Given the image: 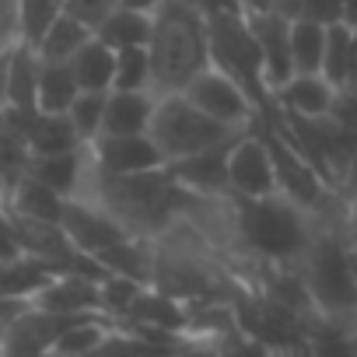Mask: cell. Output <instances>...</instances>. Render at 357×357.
Listing matches in <instances>:
<instances>
[{"mask_svg": "<svg viewBox=\"0 0 357 357\" xmlns=\"http://www.w3.org/2000/svg\"><path fill=\"white\" fill-rule=\"evenodd\" d=\"M77 197L109 211L130 235L158 238L178 221V214H186L193 207V200L200 193L175 183L165 165L147 168V172L116 175V172H102L95 161H88Z\"/></svg>", "mask_w": 357, "mask_h": 357, "instance_id": "cell-1", "label": "cell"}, {"mask_svg": "<svg viewBox=\"0 0 357 357\" xmlns=\"http://www.w3.org/2000/svg\"><path fill=\"white\" fill-rule=\"evenodd\" d=\"M231 200V228L238 252L252 263H298L312 242L315 221L305 207L287 200L284 193L270 197H228Z\"/></svg>", "mask_w": 357, "mask_h": 357, "instance_id": "cell-2", "label": "cell"}, {"mask_svg": "<svg viewBox=\"0 0 357 357\" xmlns=\"http://www.w3.org/2000/svg\"><path fill=\"white\" fill-rule=\"evenodd\" d=\"M151 70L154 84L151 91L172 95L186 91V84L211 67V32L207 18H200L183 0H168L165 8L154 11V32H151Z\"/></svg>", "mask_w": 357, "mask_h": 357, "instance_id": "cell-3", "label": "cell"}, {"mask_svg": "<svg viewBox=\"0 0 357 357\" xmlns=\"http://www.w3.org/2000/svg\"><path fill=\"white\" fill-rule=\"evenodd\" d=\"M211 32V63L221 67L228 77H235L249 98L256 102V109H273V91L266 84V70H263V50L249 29L245 15H225V18H211L207 22Z\"/></svg>", "mask_w": 357, "mask_h": 357, "instance_id": "cell-4", "label": "cell"}, {"mask_svg": "<svg viewBox=\"0 0 357 357\" xmlns=\"http://www.w3.org/2000/svg\"><path fill=\"white\" fill-rule=\"evenodd\" d=\"M147 133H151V140L158 144V151L165 154V165H168V161H178L193 151H204L211 144H221L238 130H231V126L218 123L214 116H207L204 109H197L183 91H172V95L158 98Z\"/></svg>", "mask_w": 357, "mask_h": 357, "instance_id": "cell-5", "label": "cell"}, {"mask_svg": "<svg viewBox=\"0 0 357 357\" xmlns=\"http://www.w3.org/2000/svg\"><path fill=\"white\" fill-rule=\"evenodd\" d=\"M273 109H277V105H273ZM273 109H263V112L256 116L252 130H256V133L266 140V147H270L273 172H277V193H284L287 200H294V204L305 207V211H315V207L333 193V186L319 175V168H315L312 161H305V158L294 151V144L277 130Z\"/></svg>", "mask_w": 357, "mask_h": 357, "instance_id": "cell-6", "label": "cell"}, {"mask_svg": "<svg viewBox=\"0 0 357 357\" xmlns=\"http://www.w3.org/2000/svg\"><path fill=\"white\" fill-rule=\"evenodd\" d=\"M197 109H204L207 116H214L218 123H225V126H231V130H249L252 123H256V116H259V109H256V102L249 98V91L235 81V77H228L221 67H207V70H200L190 84H186V91H183Z\"/></svg>", "mask_w": 357, "mask_h": 357, "instance_id": "cell-7", "label": "cell"}, {"mask_svg": "<svg viewBox=\"0 0 357 357\" xmlns=\"http://www.w3.org/2000/svg\"><path fill=\"white\" fill-rule=\"evenodd\" d=\"M228 197H270L277 193V172L266 140L249 126L228 158Z\"/></svg>", "mask_w": 357, "mask_h": 357, "instance_id": "cell-8", "label": "cell"}, {"mask_svg": "<svg viewBox=\"0 0 357 357\" xmlns=\"http://www.w3.org/2000/svg\"><path fill=\"white\" fill-rule=\"evenodd\" d=\"M245 130H238V133H231L228 140H221V144H211V147H204V151H193V154H186V158H178V161H168L165 168L172 172V178L175 183H183L186 190H193V193H200V197H228L231 190H228V158H231V147L238 144V137H242Z\"/></svg>", "mask_w": 357, "mask_h": 357, "instance_id": "cell-9", "label": "cell"}, {"mask_svg": "<svg viewBox=\"0 0 357 357\" xmlns=\"http://www.w3.org/2000/svg\"><path fill=\"white\" fill-rule=\"evenodd\" d=\"M81 315H56L39 305L22 312L4 333H0V350L4 357H50L56 336Z\"/></svg>", "mask_w": 357, "mask_h": 357, "instance_id": "cell-10", "label": "cell"}, {"mask_svg": "<svg viewBox=\"0 0 357 357\" xmlns=\"http://www.w3.org/2000/svg\"><path fill=\"white\" fill-rule=\"evenodd\" d=\"M60 225H63V231L70 235V242H74L81 252H88V256H98V252H105L109 245L130 238V231H126L109 211H102L98 204L81 200V197H70V200H67V211H63V221H60Z\"/></svg>", "mask_w": 357, "mask_h": 357, "instance_id": "cell-11", "label": "cell"}, {"mask_svg": "<svg viewBox=\"0 0 357 357\" xmlns=\"http://www.w3.org/2000/svg\"><path fill=\"white\" fill-rule=\"evenodd\" d=\"M88 151H91V161L102 172H116V175L147 172V168H161L165 165V154L158 151L151 133H126V137L102 133L95 144H88Z\"/></svg>", "mask_w": 357, "mask_h": 357, "instance_id": "cell-12", "label": "cell"}, {"mask_svg": "<svg viewBox=\"0 0 357 357\" xmlns=\"http://www.w3.org/2000/svg\"><path fill=\"white\" fill-rule=\"evenodd\" d=\"M245 18L263 50V70H266V84L273 91L294 77V53H291V22L294 18H280V15H245Z\"/></svg>", "mask_w": 357, "mask_h": 357, "instance_id": "cell-13", "label": "cell"}, {"mask_svg": "<svg viewBox=\"0 0 357 357\" xmlns=\"http://www.w3.org/2000/svg\"><path fill=\"white\" fill-rule=\"evenodd\" d=\"M32 305L56 315H102V280H91L81 273H56L36 294Z\"/></svg>", "mask_w": 357, "mask_h": 357, "instance_id": "cell-14", "label": "cell"}, {"mask_svg": "<svg viewBox=\"0 0 357 357\" xmlns=\"http://www.w3.org/2000/svg\"><path fill=\"white\" fill-rule=\"evenodd\" d=\"M116 326H140V329H168V333H186L190 326V312H186V301H178L158 287H144L130 308V315Z\"/></svg>", "mask_w": 357, "mask_h": 357, "instance_id": "cell-15", "label": "cell"}, {"mask_svg": "<svg viewBox=\"0 0 357 357\" xmlns=\"http://www.w3.org/2000/svg\"><path fill=\"white\" fill-rule=\"evenodd\" d=\"M67 200L63 193H56L53 186L39 183L36 175H22L18 183L8 186L4 193V207L15 211V214H25V218H39V221H63V211H67Z\"/></svg>", "mask_w": 357, "mask_h": 357, "instance_id": "cell-16", "label": "cell"}, {"mask_svg": "<svg viewBox=\"0 0 357 357\" xmlns=\"http://www.w3.org/2000/svg\"><path fill=\"white\" fill-rule=\"evenodd\" d=\"M336 88L322 74H294L287 84L273 88V102L284 112L294 116H326L333 109Z\"/></svg>", "mask_w": 357, "mask_h": 357, "instance_id": "cell-17", "label": "cell"}, {"mask_svg": "<svg viewBox=\"0 0 357 357\" xmlns=\"http://www.w3.org/2000/svg\"><path fill=\"white\" fill-rule=\"evenodd\" d=\"M154 105H158L154 91H109L102 133H112V137L147 133L154 119Z\"/></svg>", "mask_w": 357, "mask_h": 357, "instance_id": "cell-18", "label": "cell"}, {"mask_svg": "<svg viewBox=\"0 0 357 357\" xmlns=\"http://www.w3.org/2000/svg\"><path fill=\"white\" fill-rule=\"evenodd\" d=\"M91 151H67V154H32L29 161V175H36L39 183L53 186L63 197H77L81 183H84V172H88Z\"/></svg>", "mask_w": 357, "mask_h": 357, "instance_id": "cell-19", "label": "cell"}, {"mask_svg": "<svg viewBox=\"0 0 357 357\" xmlns=\"http://www.w3.org/2000/svg\"><path fill=\"white\" fill-rule=\"evenodd\" d=\"M70 70H74L81 91H112V77H116V50L105 46L98 36H91V39L70 56Z\"/></svg>", "mask_w": 357, "mask_h": 357, "instance_id": "cell-20", "label": "cell"}, {"mask_svg": "<svg viewBox=\"0 0 357 357\" xmlns=\"http://www.w3.org/2000/svg\"><path fill=\"white\" fill-rule=\"evenodd\" d=\"M53 277H56V266H53V263L22 252V256L11 259V263H0V294L36 301V294H39Z\"/></svg>", "mask_w": 357, "mask_h": 357, "instance_id": "cell-21", "label": "cell"}, {"mask_svg": "<svg viewBox=\"0 0 357 357\" xmlns=\"http://www.w3.org/2000/svg\"><path fill=\"white\" fill-rule=\"evenodd\" d=\"M39 70L43 56L36 46L18 43L11 50V77H8V105L18 109H39Z\"/></svg>", "mask_w": 357, "mask_h": 357, "instance_id": "cell-22", "label": "cell"}, {"mask_svg": "<svg viewBox=\"0 0 357 357\" xmlns=\"http://www.w3.org/2000/svg\"><path fill=\"white\" fill-rule=\"evenodd\" d=\"M29 144H32V154H67V151L84 147L67 112H43V109L36 112V123L29 130Z\"/></svg>", "mask_w": 357, "mask_h": 357, "instance_id": "cell-23", "label": "cell"}, {"mask_svg": "<svg viewBox=\"0 0 357 357\" xmlns=\"http://www.w3.org/2000/svg\"><path fill=\"white\" fill-rule=\"evenodd\" d=\"M77 95H81V84H77L70 63L43 60V70H39V109L43 112H67Z\"/></svg>", "mask_w": 357, "mask_h": 357, "instance_id": "cell-24", "label": "cell"}, {"mask_svg": "<svg viewBox=\"0 0 357 357\" xmlns=\"http://www.w3.org/2000/svg\"><path fill=\"white\" fill-rule=\"evenodd\" d=\"M357 70V50H354V29L347 22L326 29V56H322V77L333 88H343L350 74Z\"/></svg>", "mask_w": 357, "mask_h": 357, "instance_id": "cell-25", "label": "cell"}, {"mask_svg": "<svg viewBox=\"0 0 357 357\" xmlns=\"http://www.w3.org/2000/svg\"><path fill=\"white\" fill-rule=\"evenodd\" d=\"M154 32V15L133 11V8H119L105 25H98V39L112 50H130V46H147Z\"/></svg>", "mask_w": 357, "mask_h": 357, "instance_id": "cell-26", "label": "cell"}, {"mask_svg": "<svg viewBox=\"0 0 357 357\" xmlns=\"http://www.w3.org/2000/svg\"><path fill=\"white\" fill-rule=\"evenodd\" d=\"M95 32L88 29V25H81L77 18H70L67 11L53 22V29L43 36V43L36 46L39 50V56L43 60H60V63H70V56L91 39Z\"/></svg>", "mask_w": 357, "mask_h": 357, "instance_id": "cell-27", "label": "cell"}, {"mask_svg": "<svg viewBox=\"0 0 357 357\" xmlns=\"http://www.w3.org/2000/svg\"><path fill=\"white\" fill-rule=\"evenodd\" d=\"M291 53H294V74H322L326 56V29L305 18L291 22Z\"/></svg>", "mask_w": 357, "mask_h": 357, "instance_id": "cell-28", "label": "cell"}, {"mask_svg": "<svg viewBox=\"0 0 357 357\" xmlns=\"http://www.w3.org/2000/svg\"><path fill=\"white\" fill-rule=\"evenodd\" d=\"M308 354L312 357H357L354 333L326 315H315L308 326Z\"/></svg>", "mask_w": 357, "mask_h": 357, "instance_id": "cell-29", "label": "cell"}, {"mask_svg": "<svg viewBox=\"0 0 357 357\" xmlns=\"http://www.w3.org/2000/svg\"><path fill=\"white\" fill-rule=\"evenodd\" d=\"M151 84H154L151 50H147V46L116 50V77H112V91H151Z\"/></svg>", "mask_w": 357, "mask_h": 357, "instance_id": "cell-30", "label": "cell"}, {"mask_svg": "<svg viewBox=\"0 0 357 357\" xmlns=\"http://www.w3.org/2000/svg\"><path fill=\"white\" fill-rule=\"evenodd\" d=\"M105 105H109V91H81L74 98V105L67 109L74 130L81 133L84 147L95 144L102 137V123H105Z\"/></svg>", "mask_w": 357, "mask_h": 357, "instance_id": "cell-31", "label": "cell"}, {"mask_svg": "<svg viewBox=\"0 0 357 357\" xmlns=\"http://www.w3.org/2000/svg\"><path fill=\"white\" fill-rule=\"evenodd\" d=\"M63 15V0H18V18H22V43L39 46L43 36L53 29V22Z\"/></svg>", "mask_w": 357, "mask_h": 357, "instance_id": "cell-32", "label": "cell"}, {"mask_svg": "<svg viewBox=\"0 0 357 357\" xmlns=\"http://www.w3.org/2000/svg\"><path fill=\"white\" fill-rule=\"evenodd\" d=\"M144 287H147V284H140V280H133V277L109 273V277L102 280V315L112 319V322H123Z\"/></svg>", "mask_w": 357, "mask_h": 357, "instance_id": "cell-33", "label": "cell"}, {"mask_svg": "<svg viewBox=\"0 0 357 357\" xmlns=\"http://www.w3.org/2000/svg\"><path fill=\"white\" fill-rule=\"evenodd\" d=\"M214 343H218V354H221V357H277L263 340L249 336L242 326H235V329L221 333Z\"/></svg>", "mask_w": 357, "mask_h": 357, "instance_id": "cell-34", "label": "cell"}, {"mask_svg": "<svg viewBox=\"0 0 357 357\" xmlns=\"http://www.w3.org/2000/svg\"><path fill=\"white\" fill-rule=\"evenodd\" d=\"M119 8H123V0H63V11L77 18L81 25H88L91 32H98V25H105Z\"/></svg>", "mask_w": 357, "mask_h": 357, "instance_id": "cell-35", "label": "cell"}, {"mask_svg": "<svg viewBox=\"0 0 357 357\" xmlns=\"http://www.w3.org/2000/svg\"><path fill=\"white\" fill-rule=\"evenodd\" d=\"M298 18L329 29V25H340L343 22V4H340V0H301Z\"/></svg>", "mask_w": 357, "mask_h": 357, "instance_id": "cell-36", "label": "cell"}, {"mask_svg": "<svg viewBox=\"0 0 357 357\" xmlns=\"http://www.w3.org/2000/svg\"><path fill=\"white\" fill-rule=\"evenodd\" d=\"M18 43H22L18 0H0V53H11Z\"/></svg>", "mask_w": 357, "mask_h": 357, "instance_id": "cell-37", "label": "cell"}, {"mask_svg": "<svg viewBox=\"0 0 357 357\" xmlns=\"http://www.w3.org/2000/svg\"><path fill=\"white\" fill-rule=\"evenodd\" d=\"M22 256V242L15 231V218L8 207H0V263H11Z\"/></svg>", "mask_w": 357, "mask_h": 357, "instance_id": "cell-38", "label": "cell"}, {"mask_svg": "<svg viewBox=\"0 0 357 357\" xmlns=\"http://www.w3.org/2000/svg\"><path fill=\"white\" fill-rule=\"evenodd\" d=\"M245 15H280V18H298L301 0H242Z\"/></svg>", "mask_w": 357, "mask_h": 357, "instance_id": "cell-39", "label": "cell"}, {"mask_svg": "<svg viewBox=\"0 0 357 357\" xmlns=\"http://www.w3.org/2000/svg\"><path fill=\"white\" fill-rule=\"evenodd\" d=\"M183 4H190L200 18H225V15H245L242 0H183Z\"/></svg>", "mask_w": 357, "mask_h": 357, "instance_id": "cell-40", "label": "cell"}, {"mask_svg": "<svg viewBox=\"0 0 357 357\" xmlns=\"http://www.w3.org/2000/svg\"><path fill=\"white\" fill-rule=\"evenodd\" d=\"M329 116L340 119V123H347V126H357V95L347 91V88H336V98H333Z\"/></svg>", "mask_w": 357, "mask_h": 357, "instance_id": "cell-41", "label": "cell"}, {"mask_svg": "<svg viewBox=\"0 0 357 357\" xmlns=\"http://www.w3.org/2000/svg\"><path fill=\"white\" fill-rule=\"evenodd\" d=\"M32 308V301H25V298H11V294H0V333H4L22 312H29Z\"/></svg>", "mask_w": 357, "mask_h": 357, "instance_id": "cell-42", "label": "cell"}, {"mask_svg": "<svg viewBox=\"0 0 357 357\" xmlns=\"http://www.w3.org/2000/svg\"><path fill=\"white\" fill-rule=\"evenodd\" d=\"M172 357H221V354H218V343H214V340H197V336H190Z\"/></svg>", "mask_w": 357, "mask_h": 357, "instance_id": "cell-43", "label": "cell"}, {"mask_svg": "<svg viewBox=\"0 0 357 357\" xmlns=\"http://www.w3.org/2000/svg\"><path fill=\"white\" fill-rule=\"evenodd\" d=\"M347 204L357 197V158H354V165H350V172H347V178H343V183H340V190H336Z\"/></svg>", "mask_w": 357, "mask_h": 357, "instance_id": "cell-44", "label": "cell"}, {"mask_svg": "<svg viewBox=\"0 0 357 357\" xmlns=\"http://www.w3.org/2000/svg\"><path fill=\"white\" fill-rule=\"evenodd\" d=\"M8 77H11V53H0V109L8 105Z\"/></svg>", "mask_w": 357, "mask_h": 357, "instance_id": "cell-45", "label": "cell"}, {"mask_svg": "<svg viewBox=\"0 0 357 357\" xmlns=\"http://www.w3.org/2000/svg\"><path fill=\"white\" fill-rule=\"evenodd\" d=\"M165 4H168V0H123V8H133V11H144V15H154Z\"/></svg>", "mask_w": 357, "mask_h": 357, "instance_id": "cell-46", "label": "cell"}, {"mask_svg": "<svg viewBox=\"0 0 357 357\" xmlns=\"http://www.w3.org/2000/svg\"><path fill=\"white\" fill-rule=\"evenodd\" d=\"M340 4H343V22L357 29V0H340Z\"/></svg>", "mask_w": 357, "mask_h": 357, "instance_id": "cell-47", "label": "cell"}, {"mask_svg": "<svg viewBox=\"0 0 357 357\" xmlns=\"http://www.w3.org/2000/svg\"><path fill=\"white\" fill-rule=\"evenodd\" d=\"M347 225H350V235H354V242H357V197L347 204Z\"/></svg>", "mask_w": 357, "mask_h": 357, "instance_id": "cell-48", "label": "cell"}, {"mask_svg": "<svg viewBox=\"0 0 357 357\" xmlns=\"http://www.w3.org/2000/svg\"><path fill=\"white\" fill-rule=\"evenodd\" d=\"M343 88H347V91H354V95H357V70H354V74H350V81H347V84H343Z\"/></svg>", "mask_w": 357, "mask_h": 357, "instance_id": "cell-49", "label": "cell"}, {"mask_svg": "<svg viewBox=\"0 0 357 357\" xmlns=\"http://www.w3.org/2000/svg\"><path fill=\"white\" fill-rule=\"evenodd\" d=\"M8 186V172H4V165H0V190Z\"/></svg>", "mask_w": 357, "mask_h": 357, "instance_id": "cell-50", "label": "cell"}, {"mask_svg": "<svg viewBox=\"0 0 357 357\" xmlns=\"http://www.w3.org/2000/svg\"><path fill=\"white\" fill-rule=\"evenodd\" d=\"M354 50H357V29H354Z\"/></svg>", "mask_w": 357, "mask_h": 357, "instance_id": "cell-51", "label": "cell"}, {"mask_svg": "<svg viewBox=\"0 0 357 357\" xmlns=\"http://www.w3.org/2000/svg\"><path fill=\"white\" fill-rule=\"evenodd\" d=\"M0 207H4V190H0Z\"/></svg>", "mask_w": 357, "mask_h": 357, "instance_id": "cell-52", "label": "cell"}, {"mask_svg": "<svg viewBox=\"0 0 357 357\" xmlns=\"http://www.w3.org/2000/svg\"><path fill=\"white\" fill-rule=\"evenodd\" d=\"M350 333H354V343H357V326H354V329H350Z\"/></svg>", "mask_w": 357, "mask_h": 357, "instance_id": "cell-53", "label": "cell"}, {"mask_svg": "<svg viewBox=\"0 0 357 357\" xmlns=\"http://www.w3.org/2000/svg\"><path fill=\"white\" fill-rule=\"evenodd\" d=\"M354 259H357V242H354Z\"/></svg>", "mask_w": 357, "mask_h": 357, "instance_id": "cell-54", "label": "cell"}, {"mask_svg": "<svg viewBox=\"0 0 357 357\" xmlns=\"http://www.w3.org/2000/svg\"><path fill=\"white\" fill-rule=\"evenodd\" d=\"M0 357H4V350H0Z\"/></svg>", "mask_w": 357, "mask_h": 357, "instance_id": "cell-55", "label": "cell"}]
</instances>
